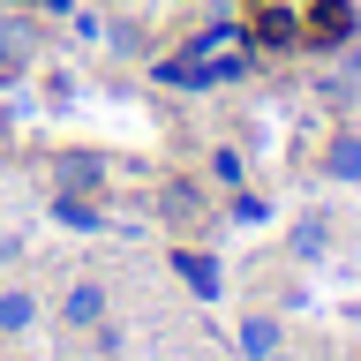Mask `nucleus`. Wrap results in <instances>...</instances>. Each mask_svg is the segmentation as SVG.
Segmentation results:
<instances>
[{
    "mask_svg": "<svg viewBox=\"0 0 361 361\" xmlns=\"http://www.w3.org/2000/svg\"><path fill=\"white\" fill-rule=\"evenodd\" d=\"M180 279H188V286H196L203 301L219 293V264H211V256H188V248H180Z\"/></svg>",
    "mask_w": 361,
    "mask_h": 361,
    "instance_id": "39448f33",
    "label": "nucleus"
},
{
    "mask_svg": "<svg viewBox=\"0 0 361 361\" xmlns=\"http://www.w3.org/2000/svg\"><path fill=\"white\" fill-rule=\"evenodd\" d=\"M271 346H279V324H271V316H248V324H241V354H248V361H264Z\"/></svg>",
    "mask_w": 361,
    "mask_h": 361,
    "instance_id": "20e7f679",
    "label": "nucleus"
},
{
    "mask_svg": "<svg viewBox=\"0 0 361 361\" xmlns=\"http://www.w3.org/2000/svg\"><path fill=\"white\" fill-rule=\"evenodd\" d=\"M331 173H338V180L361 173V143H354V135H346V143H331Z\"/></svg>",
    "mask_w": 361,
    "mask_h": 361,
    "instance_id": "6e6552de",
    "label": "nucleus"
},
{
    "mask_svg": "<svg viewBox=\"0 0 361 361\" xmlns=\"http://www.w3.org/2000/svg\"><path fill=\"white\" fill-rule=\"evenodd\" d=\"M61 180H83L90 188V180H98V158H61Z\"/></svg>",
    "mask_w": 361,
    "mask_h": 361,
    "instance_id": "1a4fd4ad",
    "label": "nucleus"
},
{
    "mask_svg": "<svg viewBox=\"0 0 361 361\" xmlns=\"http://www.w3.org/2000/svg\"><path fill=\"white\" fill-rule=\"evenodd\" d=\"M30 324V293H0V331H23Z\"/></svg>",
    "mask_w": 361,
    "mask_h": 361,
    "instance_id": "0eeeda50",
    "label": "nucleus"
},
{
    "mask_svg": "<svg viewBox=\"0 0 361 361\" xmlns=\"http://www.w3.org/2000/svg\"><path fill=\"white\" fill-rule=\"evenodd\" d=\"M309 8H316V0H248V16H256V38H264V45H293V38H309Z\"/></svg>",
    "mask_w": 361,
    "mask_h": 361,
    "instance_id": "f03ea898",
    "label": "nucleus"
},
{
    "mask_svg": "<svg viewBox=\"0 0 361 361\" xmlns=\"http://www.w3.org/2000/svg\"><path fill=\"white\" fill-rule=\"evenodd\" d=\"M0 143H8V121H0Z\"/></svg>",
    "mask_w": 361,
    "mask_h": 361,
    "instance_id": "9d476101",
    "label": "nucleus"
},
{
    "mask_svg": "<svg viewBox=\"0 0 361 361\" xmlns=\"http://www.w3.org/2000/svg\"><path fill=\"white\" fill-rule=\"evenodd\" d=\"M248 68V30H233V23H211L180 61H166V83H226V75H241Z\"/></svg>",
    "mask_w": 361,
    "mask_h": 361,
    "instance_id": "f257e3e1",
    "label": "nucleus"
},
{
    "mask_svg": "<svg viewBox=\"0 0 361 361\" xmlns=\"http://www.w3.org/2000/svg\"><path fill=\"white\" fill-rule=\"evenodd\" d=\"M98 309H106V293H98V286H75V293H68V324H98Z\"/></svg>",
    "mask_w": 361,
    "mask_h": 361,
    "instance_id": "423d86ee",
    "label": "nucleus"
},
{
    "mask_svg": "<svg viewBox=\"0 0 361 361\" xmlns=\"http://www.w3.org/2000/svg\"><path fill=\"white\" fill-rule=\"evenodd\" d=\"M309 23H316V30H309L316 45H338L346 30H354V8H346V0H316V8H309Z\"/></svg>",
    "mask_w": 361,
    "mask_h": 361,
    "instance_id": "7ed1b4c3",
    "label": "nucleus"
}]
</instances>
